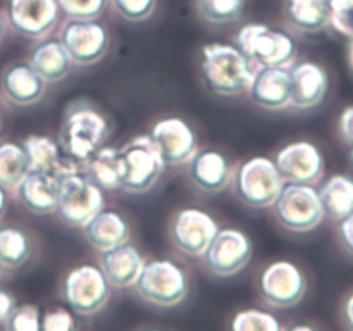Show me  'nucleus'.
Segmentation results:
<instances>
[{
    "label": "nucleus",
    "instance_id": "1",
    "mask_svg": "<svg viewBox=\"0 0 353 331\" xmlns=\"http://www.w3.org/2000/svg\"><path fill=\"white\" fill-rule=\"evenodd\" d=\"M112 133L109 116L88 99H74L62 114L59 145L69 161L83 168Z\"/></svg>",
    "mask_w": 353,
    "mask_h": 331
},
{
    "label": "nucleus",
    "instance_id": "2",
    "mask_svg": "<svg viewBox=\"0 0 353 331\" xmlns=\"http://www.w3.org/2000/svg\"><path fill=\"white\" fill-rule=\"evenodd\" d=\"M202 76L216 95L238 97L247 93L257 66L236 47L210 41L202 47Z\"/></svg>",
    "mask_w": 353,
    "mask_h": 331
},
{
    "label": "nucleus",
    "instance_id": "3",
    "mask_svg": "<svg viewBox=\"0 0 353 331\" xmlns=\"http://www.w3.org/2000/svg\"><path fill=\"white\" fill-rule=\"evenodd\" d=\"M133 288L134 293L150 305L171 309L186 299L190 278L186 269L171 259H150L141 265Z\"/></svg>",
    "mask_w": 353,
    "mask_h": 331
},
{
    "label": "nucleus",
    "instance_id": "4",
    "mask_svg": "<svg viewBox=\"0 0 353 331\" xmlns=\"http://www.w3.org/2000/svg\"><path fill=\"white\" fill-rule=\"evenodd\" d=\"M117 166L119 188L130 193L152 190L165 171V164L148 134L131 138L117 148Z\"/></svg>",
    "mask_w": 353,
    "mask_h": 331
},
{
    "label": "nucleus",
    "instance_id": "5",
    "mask_svg": "<svg viewBox=\"0 0 353 331\" xmlns=\"http://www.w3.org/2000/svg\"><path fill=\"white\" fill-rule=\"evenodd\" d=\"M234 45L254 62L262 66H292L296 57V41L288 31L262 23L243 24L234 34Z\"/></svg>",
    "mask_w": 353,
    "mask_h": 331
},
{
    "label": "nucleus",
    "instance_id": "6",
    "mask_svg": "<svg viewBox=\"0 0 353 331\" xmlns=\"http://www.w3.org/2000/svg\"><path fill=\"white\" fill-rule=\"evenodd\" d=\"M231 185L241 203L252 209H268L281 192L285 179L279 174L274 161L261 155L234 168Z\"/></svg>",
    "mask_w": 353,
    "mask_h": 331
},
{
    "label": "nucleus",
    "instance_id": "7",
    "mask_svg": "<svg viewBox=\"0 0 353 331\" xmlns=\"http://www.w3.org/2000/svg\"><path fill=\"white\" fill-rule=\"evenodd\" d=\"M279 226L292 233H307L324 221L319 193L314 185L286 183L271 205Z\"/></svg>",
    "mask_w": 353,
    "mask_h": 331
},
{
    "label": "nucleus",
    "instance_id": "8",
    "mask_svg": "<svg viewBox=\"0 0 353 331\" xmlns=\"http://www.w3.org/2000/svg\"><path fill=\"white\" fill-rule=\"evenodd\" d=\"M105 207V195L81 169L61 176L55 214L64 224L81 228L90 217Z\"/></svg>",
    "mask_w": 353,
    "mask_h": 331
},
{
    "label": "nucleus",
    "instance_id": "9",
    "mask_svg": "<svg viewBox=\"0 0 353 331\" xmlns=\"http://www.w3.org/2000/svg\"><path fill=\"white\" fill-rule=\"evenodd\" d=\"M61 297L79 316L100 312L110 300V285L95 264H79L62 279Z\"/></svg>",
    "mask_w": 353,
    "mask_h": 331
},
{
    "label": "nucleus",
    "instance_id": "10",
    "mask_svg": "<svg viewBox=\"0 0 353 331\" xmlns=\"http://www.w3.org/2000/svg\"><path fill=\"white\" fill-rule=\"evenodd\" d=\"M59 40L76 66L97 64L110 47L109 30L99 19H65Z\"/></svg>",
    "mask_w": 353,
    "mask_h": 331
},
{
    "label": "nucleus",
    "instance_id": "11",
    "mask_svg": "<svg viewBox=\"0 0 353 331\" xmlns=\"http://www.w3.org/2000/svg\"><path fill=\"white\" fill-rule=\"evenodd\" d=\"M254 255V243L247 233L234 228L217 231L202 254L203 265L219 278H230L243 271Z\"/></svg>",
    "mask_w": 353,
    "mask_h": 331
},
{
    "label": "nucleus",
    "instance_id": "12",
    "mask_svg": "<svg viewBox=\"0 0 353 331\" xmlns=\"http://www.w3.org/2000/svg\"><path fill=\"white\" fill-rule=\"evenodd\" d=\"M217 231L219 223L199 207H183L176 210L169 221V238L172 245L188 257H202Z\"/></svg>",
    "mask_w": 353,
    "mask_h": 331
},
{
    "label": "nucleus",
    "instance_id": "13",
    "mask_svg": "<svg viewBox=\"0 0 353 331\" xmlns=\"http://www.w3.org/2000/svg\"><path fill=\"white\" fill-rule=\"evenodd\" d=\"M307 279L302 269L290 261H274L259 278V295L268 305L288 309L305 297Z\"/></svg>",
    "mask_w": 353,
    "mask_h": 331
},
{
    "label": "nucleus",
    "instance_id": "14",
    "mask_svg": "<svg viewBox=\"0 0 353 331\" xmlns=\"http://www.w3.org/2000/svg\"><path fill=\"white\" fill-rule=\"evenodd\" d=\"M7 26L30 40L48 37L59 24L61 9L57 0H7Z\"/></svg>",
    "mask_w": 353,
    "mask_h": 331
},
{
    "label": "nucleus",
    "instance_id": "15",
    "mask_svg": "<svg viewBox=\"0 0 353 331\" xmlns=\"http://www.w3.org/2000/svg\"><path fill=\"white\" fill-rule=\"evenodd\" d=\"M154 141L165 168H179L188 164L199 150V138L195 130L181 117L159 119L148 133Z\"/></svg>",
    "mask_w": 353,
    "mask_h": 331
},
{
    "label": "nucleus",
    "instance_id": "16",
    "mask_svg": "<svg viewBox=\"0 0 353 331\" xmlns=\"http://www.w3.org/2000/svg\"><path fill=\"white\" fill-rule=\"evenodd\" d=\"M272 161L286 183L316 185L324 176V157L310 141L299 140L285 145Z\"/></svg>",
    "mask_w": 353,
    "mask_h": 331
},
{
    "label": "nucleus",
    "instance_id": "17",
    "mask_svg": "<svg viewBox=\"0 0 353 331\" xmlns=\"http://www.w3.org/2000/svg\"><path fill=\"white\" fill-rule=\"evenodd\" d=\"M327 86V72L317 62L300 61L290 66V107L314 109L324 100Z\"/></svg>",
    "mask_w": 353,
    "mask_h": 331
},
{
    "label": "nucleus",
    "instance_id": "18",
    "mask_svg": "<svg viewBox=\"0 0 353 331\" xmlns=\"http://www.w3.org/2000/svg\"><path fill=\"white\" fill-rule=\"evenodd\" d=\"M234 166L226 154L214 148L196 150L188 162V174L193 186L205 193L223 192L231 185Z\"/></svg>",
    "mask_w": 353,
    "mask_h": 331
},
{
    "label": "nucleus",
    "instance_id": "19",
    "mask_svg": "<svg viewBox=\"0 0 353 331\" xmlns=\"http://www.w3.org/2000/svg\"><path fill=\"white\" fill-rule=\"evenodd\" d=\"M47 90V81L26 62H12L0 74V92L7 102L28 107L40 102Z\"/></svg>",
    "mask_w": 353,
    "mask_h": 331
},
{
    "label": "nucleus",
    "instance_id": "20",
    "mask_svg": "<svg viewBox=\"0 0 353 331\" xmlns=\"http://www.w3.org/2000/svg\"><path fill=\"white\" fill-rule=\"evenodd\" d=\"M255 106L268 110L290 107V66H262L247 90Z\"/></svg>",
    "mask_w": 353,
    "mask_h": 331
},
{
    "label": "nucleus",
    "instance_id": "21",
    "mask_svg": "<svg viewBox=\"0 0 353 331\" xmlns=\"http://www.w3.org/2000/svg\"><path fill=\"white\" fill-rule=\"evenodd\" d=\"M59 185H61V176L54 174V172L30 169L24 178L17 183L14 192H16L21 205L28 212L37 214V216H47V214L55 212Z\"/></svg>",
    "mask_w": 353,
    "mask_h": 331
},
{
    "label": "nucleus",
    "instance_id": "22",
    "mask_svg": "<svg viewBox=\"0 0 353 331\" xmlns=\"http://www.w3.org/2000/svg\"><path fill=\"white\" fill-rule=\"evenodd\" d=\"M86 241L95 250L105 252L109 248L126 243L131 238V226L126 217L114 209H100L81 226Z\"/></svg>",
    "mask_w": 353,
    "mask_h": 331
},
{
    "label": "nucleus",
    "instance_id": "23",
    "mask_svg": "<svg viewBox=\"0 0 353 331\" xmlns=\"http://www.w3.org/2000/svg\"><path fill=\"white\" fill-rule=\"evenodd\" d=\"M145 259L130 241L100 252V269L114 288H130L137 281Z\"/></svg>",
    "mask_w": 353,
    "mask_h": 331
},
{
    "label": "nucleus",
    "instance_id": "24",
    "mask_svg": "<svg viewBox=\"0 0 353 331\" xmlns=\"http://www.w3.org/2000/svg\"><path fill=\"white\" fill-rule=\"evenodd\" d=\"M23 147L26 152L28 164L33 171L54 172L57 176H64L71 171L81 169L62 154L59 141L47 134H30L23 140Z\"/></svg>",
    "mask_w": 353,
    "mask_h": 331
},
{
    "label": "nucleus",
    "instance_id": "25",
    "mask_svg": "<svg viewBox=\"0 0 353 331\" xmlns=\"http://www.w3.org/2000/svg\"><path fill=\"white\" fill-rule=\"evenodd\" d=\"M28 64L47 83H57L69 74L72 61L59 38L45 37L30 48Z\"/></svg>",
    "mask_w": 353,
    "mask_h": 331
},
{
    "label": "nucleus",
    "instance_id": "26",
    "mask_svg": "<svg viewBox=\"0 0 353 331\" xmlns=\"http://www.w3.org/2000/svg\"><path fill=\"white\" fill-rule=\"evenodd\" d=\"M283 14L293 30L319 33L330 26V0H285Z\"/></svg>",
    "mask_w": 353,
    "mask_h": 331
},
{
    "label": "nucleus",
    "instance_id": "27",
    "mask_svg": "<svg viewBox=\"0 0 353 331\" xmlns=\"http://www.w3.org/2000/svg\"><path fill=\"white\" fill-rule=\"evenodd\" d=\"M319 200L324 216L331 221H341L353 212V179L347 174H334L323 183L319 190Z\"/></svg>",
    "mask_w": 353,
    "mask_h": 331
},
{
    "label": "nucleus",
    "instance_id": "28",
    "mask_svg": "<svg viewBox=\"0 0 353 331\" xmlns=\"http://www.w3.org/2000/svg\"><path fill=\"white\" fill-rule=\"evenodd\" d=\"M81 171L103 192L119 188V166H117V148L105 147L95 152L83 164Z\"/></svg>",
    "mask_w": 353,
    "mask_h": 331
},
{
    "label": "nucleus",
    "instance_id": "29",
    "mask_svg": "<svg viewBox=\"0 0 353 331\" xmlns=\"http://www.w3.org/2000/svg\"><path fill=\"white\" fill-rule=\"evenodd\" d=\"M33 252L30 234L12 224L0 226V262L6 269H17L28 262Z\"/></svg>",
    "mask_w": 353,
    "mask_h": 331
},
{
    "label": "nucleus",
    "instance_id": "30",
    "mask_svg": "<svg viewBox=\"0 0 353 331\" xmlns=\"http://www.w3.org/2000/svg\"><path fill=\"white\" fill-rule=\"evenodd\" d=\"M28 171L30 164L23 143L14 140L0 141V186L14 190Z\"/></svg>",
    "mask_w": 353,
    "mask_h": 331
},
{
    "label": "nucleus",
    "instance_id": "31",
    "mask_svg": "<svg viewBox=\"0 0 353 331\" xmlns=\"http://www.w3.org/2000/svg\"><path fill=\"white\" fill-rule=\"evenodd\" d=\"M245 0H196L200 19L214 26H223L238 21L243 14Z\"/></svg>",
    "mask_w": 353,
    "mask_h": 331
},
{
    "label": "nucleus",
    "instance_id": "32",
    "mask_svg": "<svg viewBox=\"0 0 353 331\" xmlns=\"http://www.w3.org/2000/svg\"><path fill=\"white\" fill-rule=\"evenodd\" d=\"M231 328L234 331H279L281 324L274 314L261 309H247L240 310L233 317Z\"/></svg>",
    "mask_w": 353,
    "mask_h": 331
},
{
    "label": "nucleus",
    "instance_id": "33",
    "mask_svg": "<svg viewBox=\"0 0 353 331\" xmlns=\"http://www.w3.org/2000/svg\"><path fill=\"white\" fill-rule=\"evenodd\" d=\"M7 331H38L41 330V312L33 303L14 305L2 324Z\"/></svg>",
    "mask_w": 353,
    "mask_h": 331
},
{
    "label": "nucleus",
    "instance_id": "34",
    "mask_svg": "<svg viewBox=\"0 0 353 331\" xmlns=\"http://www.w3.org/2000/svg\"><path fill=\"white\" fill-rule=\"evenodd\" d=\"M65 19H99L107 7V0H57Z\"/></svg>",
    "mask_w": 353,
    "mask_h": 331
},
{
    "label": "nucleus",
    "instance_id": "35",
    "mask_svg": "<svg viewBox=\"0 0 353 331\" xmlns=\"http://www.w3.org/2000/svg\"><path fill=\"white\" fill-rule=\"evenodd\" d=\"M112 9L130 23H141L154 14L157 0H109Z\"/></svg>",
    "mask_w": 353,
    "mask_h": 331
},
{
    "label": "nucleus",
    "instance_id": "36",
    "mask_svg": "<svg viewBox=\"0 0 353 331\" xmlns=\"http://www.w3.org/2000/svg\"><path fill=\"white\" fill-rule=\"evenodd\" d=\"M330 26L353 40V0H330Z\"/></svg>",
    "mask_w": 353,
    "mask_h": 331
},
{
    "label": "nucleus",
    "instance_id": "37",
    "mask_svg": "<svg viewBox=\"0 0 353 331\" xmlns=\"http://www.w3.org/2000/svg\"><path fill=\"white\" fill-rule=\"evenodd\" d=\"M43 331H71L76 330L74 316L68 309H52L41 316Z\"/></svg>",
    "mask_w": 353,
    "mask_h": 331
},
{
    "label": "nucleus",
    "instance_id": "38",
    "mask_svg": "<svg viewBox=\"0 0 353 331\" xmlns=\"http://www.w3.org/2000/svg\"><path fill=\"white\" fill-rule=\"evenodd\" d=\"M338 237H340L341 245L348 254L353 255V212L348 214L341 221H338Z\"/></svg>",
    "mask_w": 353,
    "mask_h": 331
},
{
    "label": "nucleus",
    "instance_id": "39",
    "mask_svg": "<svg viewBox=\"0 0 353 331\" xmlns=\"http://www.w3.org/2000/svg\"><path fill=\"white\" fill-rule=\"evenodd\" d=\"M338 130H340L341 140L347 145H353V106L347 107L341 112L340 121H338Z\"/></svg>",
    "mask_w": 353,
    "mask_h": 331
},
{
    "label": "nucleus",
    "instance_id": "40",
    "mask_svg": "<svg viewBox=\"0 0 353 331\" xmlns=\"http://www.w3.org/2000/svg\"><path fill=\"white\" fill-rule=\"evenodd\" d=\"M16 305V300L10 293H7L6 290H0V328H2L3 321L9 316V312L12 310V307Z\"/></svg>",
    "mask_w": 353,
    "mask_h": 331
},
{
    "label": "nucleus",
    "instance_id": "41",
    "mask_svg": "<svg viewBox=\"0 0 353 331\" xmlns=\"http://www.w3.org/2000/svg\"><path fill=\"white\" fill-rule=\"evenodd\" d=\"M343 319H345V324H347V328L353 330V293L348 297L347 302H345L343 305Z\"/></svg>",
    "mask_w": 353,
    "mask_h": 331
},
{
    "label": "nucleus",
    "instance_id": "42",
    "mask_svg": "<svg viewBox=\"0 0 353 331\" xmlns=\"http://www.w3.org/2000/svg\"><path fill=\"white\" fill-rule=\"evenodd\" d=\"M7 205H9V195H7V190L3 186H0V219L6 214Z\"/></svg>",
    "mask_w": 353,
    "mask_h": 331
},
{
    "label": "nucleus",
    "instance_id": "43",
    "mask_svg": "<svg viewBox=\"0 0 353 331\" xmlns=\"http://www.w3.org/2000/svg\"><path fill=\"white\" fill-rule=\"evenodd\" d=\"M6 31H7V21H6V16H3L2 12H0V41L3 40V37H6Z\"/></svg>",
    "mask_w": 353,
    "mask_h": 331
},
{
    "label": "nucleus",
    "instance_id": "44",
    "mask_svg": "<svg viewBox=\"0 0 353 331\" xmlns=\"http://www.w3.org/2000/svg\"><path fill=\"white\" fill-rule=\"evenodd\" d=\"M348 59H350V66H352V69H353V41H352V45H350V55H348Z\"/></svg>",
    "mask_w": 353,
    "mask_h": 331
},
{
    "label": "nucleus",
    "instance_id": "45",
    "mask_svg": "<svg viewBox=\"0 0 353 331\" xmlns=\"http://www.w3.org/2000/svg\"><path fill=\"white\" fill-rule=\"evenodd\" d=\"M293 330H314L312 326H293Z\"/></svg>",
    "mask_w": 353,
    "mask_h": 331
},
{
    "label": "nucleus",
    "instance_id": "46",
    "mask_svg": "<svg viewBox=\"0 0 353 331\" xmlns=\"http://www.w3.org/2000/svg\"><path fill=\"white\" fill-rule=\"evenodd\" d=\"M2 124H3V116H2V110H0V130H2Z\"/></svg>",
    "mask_w": 353,
    "mask_h": 331
},
{
    "label": "nucleus",
    "instance_id": "47",
    "mask_svg": "<svg viewBox=\"0 0 353 331\" xmlns=\"http://www.w3.org/2000/svg\"><path fill=\"white\" fill-rule=\"evenodd\" d=\"M3 269H6V268H3V264L0 262V278H2V274H3Z\"/></svg>",
    "mask_w": 353,
    "mask_h": 331
},
{
    "label": "nucleus",
    "instance_id": "48",
    "mask_svg": "<svg viewBox=\"0 0 353 331\" xmlns=\"http://www.w3.org/2000/svg\"><path fill=\"white\" fill-rule=\"evenodd\" d=\"M352 161H353V145H352Z\"/></svg>",
    "mask_w": 353,
    "mask_h": 331
}]
</instances>
